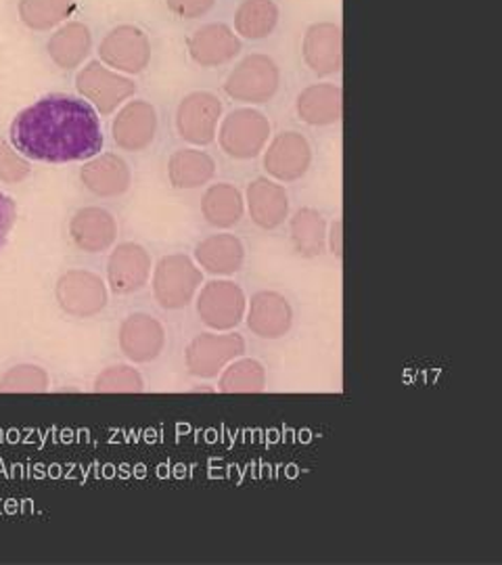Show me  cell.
<instances>
[{
  "mask_svg": "<svg viewBox=\"0 0 502 565\" xmlns=\"http://www.w3.org/2000/svg\"><path fill=\"white\" fill-rule=\"evenodd\" d=\"M9 135L23 158L46 163L86 162L105 142L97 109L70 95H49L25 107Z\"/></svg>",
  "mask_w": 502,
  "mask_h": 565,
  "instance_id": "obj_1",
  "label": "cell"
},
{
  "mask_svg": "<svg viewBox=\"0 0 502 565\" xmlns=\"http://www.w3.org/2000/svg\"><path fill=\"white\" fill-rule=\"evenodd\" d=\"M281 86V67L270 55L254 53L243 57L224 81V93L247 105L268 103Z\"/></svg>",
  "mask_w": 502,
  "mask_h": 565,
  "instance_id": "obj_2",
  "label": "cell"
},
{
  "mask_svg": "<svg viewBox=\"0 0 502 565\" xmlns=\"http://www.w3.org/2000/svg\"><path fill=\"white\" fill-rule=\"evenodd\" d=\"M216 137L228 158L242 162L254 160L268 145L270 121L258 109L242 107L222 118Z\"/></svg>",
  "mask_w": 502,
  "mask_h": 565,
  "instance_id": "obj_3",
  "label": "cell"
},
{
  "mask_svg": "<svg viewBox=\"0 0 502 565\" xmlns=\"http://www.w3.org/2000/svg\"><path fill=\"white\" fill-rule=\"evenodd\" d=\"M203 282L200 266L184 254L163 256L153 268V296L163 310H182L193 302Z\"/></svg>",
  "mask_w": 502,
  "mask_h": 565,
  "instance_id": "obj_4",
  "label": "cell"
},
{
  "mask_svg": "<svg viewBox=\"0 0 502 565\" xmlns=\"http://www.w3.org/2000/svg\"><path fill=\"white\" fill-rule=\"evenodd\" d=\"M76 88L82 99L90 103L100 116L118 111V107L137 93L135 81L114 72L100 61H90L82 67L76 76Z\"/></svg>",
  "mask_w": 502,
  "mask_h": 565,
  "instance_id": "obj_5",
  "label": "cell"
},
{
  "mask_svg": "<svg viewBox=\"0 0 502 565\" xmlns=\"http://www.w3.org/2000/svg\"><path fill=\"white\" fill-rule=\"evenodd\" d=\"M245 354V340L239 333L218 331L201 333L184 350V364L193 377L214 380L222 369Z\"/></svg>",
  "mask_w": 502,
  "mask_h": 565,
  "instance_id": "obj_6",
  "label": "cell"
},
{
  "mask_svg": "<svg viewBox=\"0 0 502 565\" xmlns=\"http://www.w3.org/2000/svg\"><path fill=\"white\" fill-rule=\"evenodd\" d=\"M99 61L124 76H137L151 63V41L139 25L124 23L100 41Z\"/></svg>",
  "mask_w": 502,
  "mask_h": 565,
  "instance_id": "obj_7",
  "label": "cell"
},
{
  "mask_svg": "<svg viewBox=\"0 0 502 565\" xmlns=\"http://www.w3.org/2000/svg\"><path fill=\"white\" fill-rule=\"evenodd\" d=\"M55 298L61 310L74 319L97 317L107 306V285L99 275L74 268L60 277L55 285Z\"/></svg>",
  "mask_w": 502,
  "mask_h": 565,
  "instance_id": "obj_8",
  "label": "cell"
},
{
  "mask_svg": "<svg viewBox=\"0 0 502 565\" xmlns=\"http://www.w3.org/2000/svg\"><path fill=\"white\" fill-rule=\"evenodd\" d=\"M247 312L245 291L237 282L212 281L203 285L197 298L201 323L212 331H233L239 327Z\"/></svg>",
  "mask_w": 502,
  "mask_h": 565,
  "instance_id": "obj_9",
  "label": "cell"
},
{
  "mask_svg": "<svg viewBox=\"0 0 502 565\" xmlns=\"http://www.w3.org/2000/svg\"><path fill=\"white\" fill-rule=\"evenodd\" d=\"M222 120V102L207 90H195L182 99L177 109V130L182 141L207 147L216 141Z\"/></svg>",
  "mask_w": 502,
  "mask_h": 565,
  "instance_id": "obj_10",
  "label": "cell"
},
{
  "mask_svg": "<svg viewBox=\"0 0 502 565\" xmlns=\"http://www.w3.org/2000/svg\"><path fill=\"white\" fill-rule=\"evenodd\" d=\"M312 166V147L296 132H281L264 149V168L270 179L279 182L300 181Z\"/></svg>",
  "mask_w": 502,
  "mask_h": 565,
  "instance_id": "obj_11",
  "label": "cell"
},
{
  "mask_svg": "<svg viewBox=\"0 0 502 565\" xmlns=\"http://www.w3.org/2000/svg\"><path fill=\"white\" fill-rule=\"evenodd\" d=\"M301 55L310 72L321 78L340 74L343 65L342 28L333 21L312 23L303 34Z\"/></svg>",
  "mask_w": 502,
  "mask_h": 565,
  "instance_id": "obj_12",
  "label": "cell"
},
{
  "mask_svg": "<svg viewBox=\"0 0 502 565\" xmlns=\"http://www.w3.org/2000/svg\"><path fill=\"white\" fill-rule=\"evenodd\" d=\"M151 256L141 243H120L107 260V285L118 296H132L147 287Z\"/></svg>",
  "mask_w": 502,
  "mask_h": 565,
  "instance_id": "obj_13",
  "label": "cell"
},
{
  "mask_svg": "<svg viewBox=\"0 0 502 565\" xmlns=\"http://www.w3.org/2000/svg\"><path fill=\"white\" fill-rule=\"evenodd\" d=\"M121 354L132 363L145 364L160 359L165 348L163 324L145 312H135L126 317L118 331Z\"/></svg>",
  "mask_w": 502,
  "mask_h": 565,
  "instance_id": "obj_14",
  "label": "cell"
},
{
  "mask_svg": "<svg viewBox=\"0 0 502 565\" xmlns=\"http://www.w3.org/2000/svg\"><path fill=\"white\" fill-rule=\"evenodd\" d=\"M111 135L116 145L137 153L145 151L147 147H151L158 135V111L149 102L135 99L121 105L118 116L114 118L111 124Z\"/></svg>",
  "mask_w": 502,
  "mask_h": 565,
  "instance_id": "obj_15",
  "label": "cell"
},
{
  "mask_svg": "<svg viewBox=\"0 0 502 565\" xmlns=\"http://www.w3.org/2000/svg\"><path fill=\"white\" fill-rule=\"evenodd\" d=\"M186 51L200 67H221L242 53V39L226 23H207L189 36Z\"/></svg>",
  "mask_w": 502,
  "mask_h": 565,
  "instance_id": "obj_16",
  "label": "cell"
},
{
  "mask_svg": "<svg viewBox=\"0 0 502 565\" xmlns=\"http://www.w3.org/2000/svg\"><path fill=\"white\" fill-rule=\"evenodd\" d=\"M70 237L84 254H100L118 239V223L105 207L88 205L72 216Z\"/></svg>",
  "mask_w": 502,
  "mask_h": 565,
  "instance_id": "obj_17",
  "label": "cell"
},
{
  "mask_svg": "<svg viewBox=\"0 0 502 565\" xmlns=\"http://www.w3.org/2000/svg\"><path fill=\"white\" fill-rule=\"evenodd\" d=\"M247 327L261 340H279L293 324V310L277 291H258L247 308Z\"/></svg>",
  "mask_w": 502,
  "mask_h": 565,
  "instance_id": "obj_18",
  "label": "cell"
},
{
  "mask_svg": "<svg viewBox=\"0 0 502 565\" xmlns=\"http://www.w3.org/2000/svg\"><path fill=\"white\" fill-rule=\"evenodd\" d=\"M81 181L93 195L109 200L120 198L130 189L132 174L120 156L99 153L82 166Z\"/></svg>",
  "mask_w": 502,
  "mask_h": 565,
  "instance_id": "obj_19",
  "label": "cell"
},
{
  "mask_svg": "<svg viewBox=\"0 0 502 565\" xmlns=\"http://www.w3.org/2000/svg\"><path fill=\"white\" fill-rule=\"evenodd\" d=\"M247 212L252 216V223L264 231L279 228L285 218L289 216V195L285 186L273 179L260 177L249 182L247 186Z\"/></svg>",
  "mask_w": 502,
  "mask_h": 565,
  "instance_id": "obj_20",
  "label": "cell"
},
{
  "mask_svg": "<svg viewBox=\"0 0 502 565\" xmlns=\"http://www.w3.org/2000/svg\"><path fill=\"white\" fill-rule=\"evenodd\" d=\"M298 116L308 126H331L342 120L343 93L340 84L319 82L310 84L298 95Z\"/></svg>",
  "mask_w": 502,
  "mask_h": 565,
  "instance_id": "obj_21",
  "label": "cell"
},
{
  "mask_svg": "<svg viewBox=\"0 0 502 565\" xmlns=\"http://www.w3.org/2000/svg\"><path fill=\"white\" fill-rule=\"evenodd\" d=\"M93 34L82 21H67L51 34L46 42V53L61 70H76L90 55Z\"/></svg>",
  "mask_w": 502,
  "mask_h": 565,
  "instance_id": "obj_22",
  "label": "cell"
},
{
  "mask_svg": "<svg viewBox=\"0 0 502 565\" xmlns=\"http://www.w3.org/2000/svg\"><path fill=\"white\" fill-rule=\"evenodd\" d=\"M195 260L210 275L231 277L242 270L245 263V247L242 239L231 233L210 235L195 247Z\"/></svg>",
  "mask_w": 502,
  "mask_h": 565,
  "instance_id": "obj_23",
  "label": "cell"
},
{
  "mask_svg": "<svg viewBox=\"0 0 502 565\" xmlns=\"http://www.w3.org/2000/svg\"><path fill=\"white\" fill-rule=\"evenodd\" d=\"M216 177V162L210 153L201 149H179L168 160V179L174 189L191 191Z\"/></svg>",
  "mask_w": 502,
  "mask_h": 565,
  "instance_id": "obj_24",
  "label": "cell"
},
{
  "mask_svg": "<svg viewBox=\"0 0 502 565\" xmlns=\"http://www.w3.org/2000/svg\"><path fill=\"white\" fill-rule=\"evenodd\" d=\"M201 214L205 223L216 228H233L242 223L245 214V200L242 191L231 182L212 184L203 200H201Z\"/></svg>",
  "mask_w": 502,
  "mask_h": 565,
  "instance_id": "obj_25",
  "label": "cell"
},
{
  "mask_svg": "<svg viewBox=\"0 0 502 565\" xmlns=\"http://www.w3.org/2000/svg\"><path fill=\"white\" fill-rule=\"evenodd\" d=\"M281 11L275 0H243L235 11V34L245 41L268 39L279 25Z\"/></svg>",
  "mask_w": 502,
  "mask_h": 565,
  "instance_id": "obj_26",
  "label": "cell"
},
{
  "mask_svg": "<svg viewBox=\"0 0 502 565\" xmlns=\"http://www.w3.org/2000/svg\"><path fill=\"white\" fill-rule=\"evenodd\" d=\"M293 249L301 258H319L327 245V223L314 207H301L289 223Z\"/></svg>",
  "mask_w": 502,
  "mask_h": 565,
  "instance_id": "obj_27",
  "label": "cell"
},
{
  "mask_svg": "<svg viewBox=\"0 0 502 565\" xmlns=\"http://www.w3.org/2000/svg\"><path fill=\"white\" fill-rule=\"evenodd\" d=\"M76 0H20L18 13L25 28L49 32L72 18Z\"/></svg>",
  "mask_w": 502,
  "mask_h": 565,
  "instance_id": "obj_28",
  "label": "cell"
},
{
  "mask_svg": "<svg viewBox=\"0 0 502 565\" xmlns=\"http://www.w3.org/2000/svg\"><path fill=\"white\" fill-rule=\"evenodd\" d=\"M266 387V369L256 359H237L222 369L218 390L224 394H252Z\"/></svg>",
  "mask_w": 502,
  "mask_h": 565,
  "instance_id": "obj_29",
  "label": "cell"
},
{
  "mask_svg": "<svg viewBox=\"0 0 502 565\" xmlns=\"http://www.w3.org/2000/svg\"><path fill=\"white\" fill-rule=\"evenodd\" d=\"M49 373L39 364H18L0 377V392H46Z\"/></svg>",
  "mask_w": 502,
  "mask_h": 565,
  "instance_id": "obj_30",
  "label": "cell"
},
{
  "mask_svg": "<svg viewBox=\"0 0 502 565\" xmlns=\"http://www.w3.org/2000/svg\"><path fill=\"white\" fill-rule=\"evenodd\" d=\"M145 382L142 375L128 364H114L107 366L95 380V392H142Z\"/></svg>",
  "mask_w": 502,
  "mask_h": 565,
  "instance_id": "obj_31",
  "label": "cell"
},
{
  "mask_svg": "<svg viewBox=\"0 0 502 565\" xmlns=\"http://www.w3.org/2000/svg\"><path fill=\"white\" fill-rule=\"evenodd\" d=\"M32 174V163L23 158L11 142L0 139V181L9 184L23 182Z\"/></svg>",
  "mask_w": 502,
  "mask_h": 565,
  "instance_id": "obj_32",
  "label": "cell"
},
{
  "mask_svg": "<svg viewBox=\"0 0 502 565\" xmlns=\"http://www.w3.org/2000/svg\"><path fill=\"white\" fill-rule=\"evenodd\" d=\"M216 0H165V7L172 15L181 20H197L214 9Z\"/></svg>",
  "mask_w": 502,
  "mask_h": 565,
  "instance_id": "obj_33",
  "label": "cell"
},
{
  "mask_svg": "<svg viewBox=\"0 0 502 565\" xmlns=\"http://www.w3.org/2000/svg\"><path fill=\"white\" fill-rule=\"evenodd\" d=\"M15 221H18V205L7 193H0V252L7 245Z\"/></svg>",
  "mask_w": 502,
  "mask_h": 565,
  "instance_id": "obj_34",
  "label": "cell"
},
{
  "mask_svg": "<svg viewBox=\"0 0 502 565\" xmlns=\"http://www.w3.org/2000/svg\"><path fill=\"white\" fill-rule=\"evenodd\" d=\"M342 221H335V223L331 224V233L327 235L329 242H331V252H333V256H338V258H342Z\"/></svg>",
  "mask_w": 502,
  "mask_h": 565,
  "instance_id": "obj_35",
  "label": "cell"
}]
</instances>
